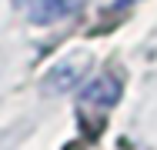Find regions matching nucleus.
I'll return each instance as SVG.
<instances>
[{"instance_id":"nucleus-4","label":"nucleus","mask_w":157,"mask_h":150,"mask_svg":"<svg viewBox=\"0 0 157 150\" xmlns=\"http://www.w3.org/2000/svg\"><path fill=\"white\" fill-rule=\"evenodd\" d=\"M13 3H17V7H30L33 0H13Z\"/></svg>"},{"instance_id":"nucleus-1","label":"nucleus","mask_w":157,"mask_h":150,"mask_svg":"<svg viewBox=\"0 0 157 150\" xmlns=\"http://www.w3.org/2000/svg\"><path fill=\"white\" fill-rule=\"evenodd\" d=\"M87 70H90V54H84V50H77V54H67L60 63H54L50 67V73L44 77V87L47 90H70V87H80L84 84V77H87Z\"/></svg>"},{"instance_id":"nucleus-2","label":"nucleus","mask_w":157,"mask_h":150,"mask_svg":"<svg viewBox=\"0 0 157 150\" xmlns=\"http://www.w3.org/2000/svg\"><path fill=\"white\" fill-rule=\"evenodd\" d=\"M121 100V80L114 73H100L80 93V110H110Z\"/></svg>"},{"instance_id":"nucleus-3","label":"nucleus","mask_w":157,"mask_h":150,"mask_svg":"<svg viewBox=\"0 0 157 150\" xmlns=\"http://www.w3.org/2000/svg\"><path fill=\"white\" fill-rule=\"evenodd\" d=\"M87 7V0H33L30 20L33 24H57V20H67L74 13H80Z\"/></svg>"}]
</instances>
